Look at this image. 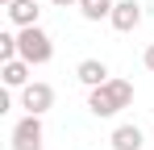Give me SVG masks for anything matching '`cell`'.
<instances>
[{
    "mask_svg": "<svg viewBox=\"0 0 154 150\" xmlns=\"http://www.w3.org/2000/svg\"><path fill=\"white\" fill-rule=\"evenodd\" d=\"M50 4H58V8H71V4H79V0H50Z\"/></svg>",
    "mask_w": 154,
    "mask_h": 150,
    "instance_id": "obj_12",
    "label": "cell"
},
{
    "mask_svg": "<svg viewBox=\"0 0 154 150\" xmlns=\"http://www.w3.org/2000/svg\"><path fill=\"white\" fill-rule=\"evenodd\" d=\"M129 104H133V83L129 79H108V83L88 92V113L92 117H117Z\"/></svg>",
    "mask_w": 154,
    "mask_h": 150,
    "instance_id": "obj_1",
    "label": "cell"
},
{
    "mask_svg": "<svg viewBox=\"0 0 154 150\" xmlns=\"http://www.w3.org/2000/svg\"><path fill=\"white\" fill-rule=\"evenodd\" d=\"M17 42H21V58H25L29 67H42V63H50V58H54V42H50V33H46L42 25L21 29Z\"/></svg>",
    "mask_w": 154,
    "mask_h": 150,
    "instance_id": "obj_2",
    "label": "cell"
},
{
    "mask_svg": "<svg viewBox=\"0 0 154 150\" xmlns=\"http://www.w3.org/2000/svg\"><path fill=\"white\" fill-rule=\"evenodd\" d=\"M108 25H112L117 33H133V29L142 25V4H137V0H117V8H112Z\"/></svg>",
    "mask_w": 154,
    "mask_h": 150,
    "instance_id": "obj_5",
    "label": "cell"
},
{
    "mask_svg": "<svg viewBox=\"0 0 154 150\" xmlns=\"http://www.w3.org/2000/svg\"><path fill=\"white\" fill-rule=\"evenodd\" d=\"M150 133H154V121H150Z\"/></svg>",
    "mask_w": 154,
    "mask_h": 150,
    "instance_id": "obj_14",
    "label": "cell"
},
{
    "mask_svg": "<svg viewBox=\"0 0 154 150\" xmlns=\"http://www.w3.org/2000/svg\"><path fill=\"white\" fill-rule=\"evenodd\" d=\"M75 8H79V17H83V21H108V17H112V8H117V0H79Z\"/></svg>",
    "mask_w": 154,
    "mask_h": 150,
    "instance_id": "obj_10",
    "label": "cell"
},
{
    "mask_svg": "<svg viewBox=\"0 0 154 150\" xmlns=\"http://www.w3.org/2000/svg\"><path fill=\"white\" fill-rule=\"evenodd\" d=\"M21 108H25V113H33V117H46V113L54 108V88L46 83V79L25 83V88H21Z\"/></svg>",
    "mask_w": 154,
    "mask_h": 150,
    "instance_id": "obj_3",
    "label": "cell"
},
{
    "mask_svg": "<svg viewBox=\"0 0 154 150\" xmlns=\"http://www.w3.org/2000/svg\"><path fill=\"white\" fill-rule=\"evenodd\" d=\"M8 4H13V0H0V8H8Z\"/></svg>",
    "mask_w": 154,
    "mask_h": 150,
    "instance_id": "obj_13",
    "label": "cell"
},
{
    "mask_svg": "<svg viewBox=\"0 0 154 150\" xmlns=\"http://www.w3.org/2000/svg\"><path fill=\"white\" fill-rule=\"evenodd\" d=\"M46 142V129H42V117L25 113L21 121L13 125V150H42Z\"/></svg>",
    "mask_w": 154,
    "mask_h": 150,
    "instance_id": "obj_4",
    "label": "cell"
},
{
    "mask_svg": "<svg viewBox=\"0 0 154 150\" xmlns=\"http://www.w3.org/2000/svg\"><path fill=\"white\" fill-rule=\"evenodd\" d=\"M142 63H146V71H154V42L146 46V54H142Z\"/></svg>",
    "mask_w": 154,
    "mask_h": 150,
    "instance_id": "obj_11",
    "label": "cell"
},
{
    "mask_svg": "<svg viewBox=\"0 0 154 150\" xmlns=\"http://www.w3.org/2000/svg\"><path fill=\"white\" fill-rule=\"evenodd\" d=\"M4 13H8V21L17 25V29H29V25H38V17H42L38 0H13Z\"/></svg>",
    "mask_w": 154,
    "mask_h": 150,
    "instance_id": "obj_7",
    "label": "cell"
},
{
    "mask_svg": "<svg viewBox=\"0 0 154 150\" xmlns=\"http://www.w3.org/2000/svg\"><path fill=\"white\" fill-rule=\"evenodd\" d=\"M108 146L112 150H142L146 146V133H142L137 125H117L112 138H108Z\"/></svg>",
    "mask_w": 154,
    "mask_h": 150,
    "instance_id": "obj_8",
    "label": "cell"
},
{
    "mask_svg": "<svg viewBox=\"0 0 154 150\" xmlns=\"http://www.w3.org/2000/svg\"><path fill=\"white\" fill-rule=\"evenodd\" d=\"M75 79L88 88V92H92V88L108 83V79H112V71H108V63H104V58H83V63L75 67Z\"/></svg>",
    "mask_w": 154,
    "mask_h": 150,
    "instance_id": "obj_6",
    "label": "cell"
},
{
    "mask_svg": "<svg viewBox=\"0 0 154 150\" xmlns=\"http://www.w3.org/2000/svg\"><path fill=\"white\" fill-rule=\"evenodd\" d=\"M29 67L25 58H13V63H0V79H4V88H25V83H33L29 79Z\"/></svg>",
    "mask_w": 154,
    "mask_h": 150,
    "instance_id": "obj_9",
    "label": "cell"
}]
</instances>
